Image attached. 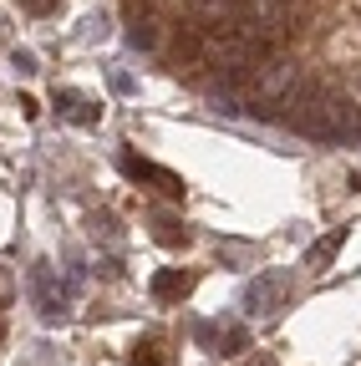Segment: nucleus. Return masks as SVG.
I'll return each mask as SVG.
<instances>
[{"instance_id": "obj_15", "label": "nucleus", "mask_w": 361, "mask_h": 366, "mask_svg": "<svg viewBox=\"0 0 361 366\" xmlns=\"http://www.w3.org/2000/svg\"><path fill=\"white\" fill-rule=\"evenodd\" d=\"M244 366H275V356H249Z\"/></svg>"}, {"instance_id": "obj_3", "label": "nucleus", "mask_w": 361, "mask_h": 366, "mask_svg": "<svg viewBox=\"0 0 361 366\" xmlns=\"http://www.w3.org/2000/svg\"><path fill=\"white\" fill-rule=\"evenodd\" d=\"M117 163H122V173H127L132 183H153L163 199H184V178H178V173H168V168H158V163H148V158H138V153H122Z\"/></svg>"}, {"instance_id": "obj_7", "label": "nucleus", "mask_w": 361, "mask_h": 366, "mask_svg": "<svg viewBox=\"0 0 361 366\" xmlns=\"http://www.w3.org/2000/svg\"><path fill=\"white\" fill-rule=\"evenodd\" d=\"M148 290H153V300L173 305V300H184V295L194 290V274H189V269H158Z\"/></svg>"}, {"instance_id": "obj_6", "label": "nucleus", "mask_w": 361, "mask_h": 366, "mask_svg": "<svg viewBox=\"0 0 361 366\" xmlns=\"http://www.w3.org/2000/svg\"><path fill=\"white\" fill-rule=\"evenodd\" d=\"M31 295H36V305H41V320H51V326H56V320L66 315V295L51 290V269H46V264L31 269Z\"/></svg>"}, {"instance_id": "obj_11", "label": "nucleus", "mask_w": 361, "mask_h": 366, "mask_svg": "<svg viewBox=\"0 0 361 366\" xmlns=\"http://www.w3.org/2000/svg\"><path fill=\"white\" fill-rule=\"evenodd\" d=\"M163 356H158V346L153 341H138V346H132V356H127V366H158Z\"/></svg>"}, {"instance_id": "obj_10", "label": "nucleus", "mask_w": 361, "mask_h": 366, "mask_svg": "<svg viewBox=\"0 0 361 366\" xmlns=\"http://www.w3.org/2000/svg\"><path fill=\"white\" fill-rule=\"evenodd\" d=\"M158 244H168V249L173 244H189V229L178 224L173 214H158Z\"/></svg>"}, {"instance_id": "obj_12", "label": "nucleus", "mask_w": 361, "mask_h": 366, "mask_svg": "<svg viewBox=\"0 0 361 366\" xmlns=\"http://www.w3.org/2000/svg\"><path fill=\"white\" fill-rule=\"evenodd\" d=\"M16 6H21L26 16H56V11H61V0H16Z\"/></svg>"}, {"instance_id": "obj_13", "label": "nucleus", "mask_w": 361, "mask_h": 366, "mask_svg": "<svg viewBox=\"0 0 361 366\" xmlns=\"http://www.w3.org/2000/svg\"><path fill=\"white\" fill-rule=\"evenodd\" d=\"M244 346H249V331H244V326H229V331H224V351H229V356L244 351Z\"/></svg>"}, {"instance_id": "obj_16", "label": "nucleus", "mask_w": 361, "mask_h": 366, "mask_svg": "<svg viewBox=\"0 0 361 366\" xmlns=\"http://www.w3.org/2000/svg\"><path fill=\"white\" fill-rule=\"evenodd\" d=\"M356 189H361V173H356Z\"/></svg>"}, {"instance_id": "obj_9", "label": "nucleus", "mask_w": 361, "mask_h": 366, "mask_svg": "<svg viewBox=\"0 0 361 366\" xmlns=\"http://www.w3.org/2000/svg\"><path fill=\"white\" fill-rule=\"evenodd\" d=\"M346 244V229H331V234L326 239H315L310 244V254H305V269H326L331 259H336V249Z\"/></svg>"}, {"instance_id": "obj_2", "label": "nucleus", "mask_w": 361, "mask_h": 366, "mask_svg": "<svg viewBox=\"0 0 361 366\" xmlns=\"http://www.w3.org/2000/svg\"><path fill=\"white\" fill-rule=\"evenodd\" d=\"M163 61H168L173 71L204 66V31H199V26H173V36H168V46H163Z\"/></svg>"}, {"instance_id": "obj_8", "label": "nucleus", "mask_w": 361, "mask_h": 366, "mask_svg": "<svg viewBox=\"0 0 361 366\" xmlns=\"http://www.w3.org/2000/svg\"><path fill=\"white\" fill-rule=\"evenodd\" d=\"M127 46H138V51H153V46H158V21L143 11H127Z\"/></svg>"}, {"instance_id": "obj_4", "label": "nucleus", "mask_w": 361, "mask_h": 366, "mask_svg": "<svg viewBox=\"0 0 361 366\" xmlns=\"http://www.w3.org/2000/svg\"><path fill=\"white\" fill-rule=\"evenodd\" d=\"M285 295H290V280H285V274H259V280H249V285H244V310H249V315L280 310V305H285Z\"/></svg>"}, {"instance_id": "obj_1", "label": "nucleus", "mask_w": 361, "mask_h": 366, "mask_svg": "<svg viewBox=\"0 0 361 366\" xmlns=\"http://www.w3.org/2000/svg\"><path fill=\"white\" fill-rule=\"evenodd\" d=\"M295 81H300V66H295L290 56H264V61H254L249 76H244V97L259 102V107H280V102L290 97Z\"/></svg>"}, {"instance_id": "obj_14", "label": "nucleus", "mask_w": 361, "mask_h": 366, "mask_svg": "<svg viewBox=\"0 0 361 366\" xmlns=\"http://www.w3.org/2000/svg\"><path fill=\"white\" fill-rule=\"evenodd\" d=\"M11 66H16L21 76H31V71H36V56H31V51H11Z\"/></svg>"}, {"instance_id": "obj_5", "label": "nucleus", "mask_w": 361, "mask_h": 366, "mask_svg": "<svg viewBox=\"0 0 361 366\" xmlns=\"http://www.w3.org/2000/svg\"><path fill=\"white\" fill-rule=\"evenodd\" d=\"M56 112H61L66 122H76V127L102 122V102H92L86 92H71V86H56Z\"/></svg>"}]
</instances>
